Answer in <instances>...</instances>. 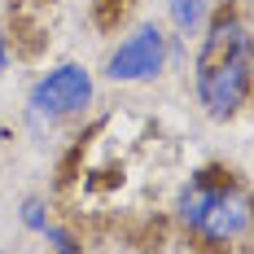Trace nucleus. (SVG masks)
<instances>
[{
	"instance_id": "1",
	"label": "nucleus",
	"mask_w": 254,
	"mask_h": 254,
	"mask_svg": "<svg viewBox=\"0 0 254 254\" xmlns=\"http://www.w3.org/2000/svg\"><path fill=\"white\" fill-rule=\"evenodd\" d=\"M250 70H254V49H250V22L241 9H224L206 18V35L197 44L193 62V92L206 119L228 123L241 114L250 101Z\"/></svg>"
},
{
	"instance_id": "2",
	"label": "nucleus",
	"mask_w": 254,
	"mask_h": 254,
	"mask_svg": "<svg viewBox=\"0 0 254 254\" xmlns=\"http://www.w3.org/2000/svg\"><path fill=\"white\" fill-rule=\"evenodd\" d=\"M176 219L193 241L210 250L237 246L250 228V197L224 167H202L180 184L176 193Z\"/></svg>"
},
{
	"instance_id": "3",
	"label": "nucleus",
	"mask_w": 254,
	"mask_h": 254,
	"mask_svg": "<svg viewBox=\"0 0 254 254\" xmlns=\"http://www.w3.org/2000/svg\"><path fill=\"white\" fill-rule=\"evenodd\" d=\"M97 101V79L88 66H79V62H62V66H53L44 75L31 83V92H26V131L31 136H40V140H49L57 127H66L70 119H83L88 114V105Z\"/></svg>"
},
{
	"instance_id": "4",
	"label": "nucleus",
	"mask_w": 254,
	"mask_h": 254,
	"mask_svg": "<svg viewBox=\"0 0 254 254\" xmlns=\"http://www.w3.org/2000/svg\"><path fill=\"white\" fill-rule=\"evenodd\" d=\"M167 62H171V35L158 22H140L110 49L105 79L110 83H149L167 70Z\"/></svg>"
},
{
	"instance_id": "5",
	"label": "nucleus",
	"mask_w": 254,
	"mask_h": 254,
	"mask_svg": "<svg viewBox=\"0 0 254 254\" xmlns=\"http://www.w3.org/2000/svg\"><path fill=\"white\" fill-rule=\"evenodd\" d=\"M167 18H171V31L180 40L197 35L210 18V0H167Z\"/></svg>"
},
{
	"instance_id": "6",
	"label": "nucleus",
	"mask_w": 254,
	"mask_h": 254,
	"mask_svg": "<svg viewBox=\"0 0 254 254\" xmlns=\"http://www.w3.org/2000/svg\"><path fill=\"white\" fill-rule=\"evenodd\" d=\"M18 219H22L26 232H35V237H40V232L53 224V219H49V202H44V197H26L22 210H18Z\"/></svg>"
},
{
	"instance_id": "7",
	"label": "nucleus",
	"mask_w": 254,
	"mask_h": 254,
	"mask_svg": "<svg viewBox=\"0 0 254 254\" xmlns=\"http://www.w3.org/2000/svg\"><path fill=\"white\" fill-rule=\"evenodd\" d=\"M44 241H49V250L53 254H83V246H79V237L70 228H62V224H49V228L40 232Z\"/></svg>"
},
{
	"instance_id": "8",
	"label": "nucleus",
	"mask_w": 254,
	"mask_h": 254,
	"mask_svg": "<svg viewBox=\"0 0 254 254\" xmlns=\"http://www.w3.org/2000/svg\"><path fill=\"white\" fill-rule=\"evenodd\" d=\"M9 62H13V49H9V40H4V31H0V75L9 70Z\"/></svg>"
},
{
	"instance_id": "9",
	"label": "nucleus",
	"mask_w": 254,
	"mask_h": 254,
	"mask_svg": "<svg viewBox=\"0 0 254 254\" xmlns=\"http://www.w3.org/2000/svg\"><path fill=\"white\" fill-rule=\"evenodd\" d=\"M4 140H9V123L0 119V145H4Z\"/></svg>"
},
{
	"instance_id": "10",
	"label": "nucleus",
	"mask_w": 254,
	"mask_h": 254,
	"mask_svg": "<svg viewBox=\"0 0 254 254\" xmlns=\"http://www.w3.org/2000/svg\"><path fill=\"white\" fill-rule=\"evenodd\" d=\"M0 254H4V250H0Z\"/></svg>"
}]
</instances>
